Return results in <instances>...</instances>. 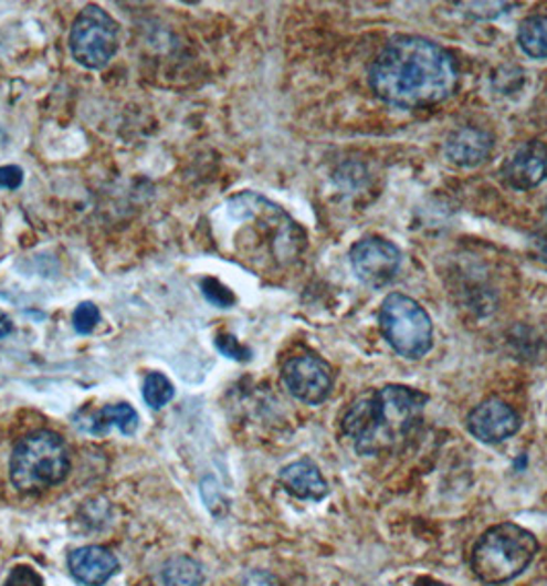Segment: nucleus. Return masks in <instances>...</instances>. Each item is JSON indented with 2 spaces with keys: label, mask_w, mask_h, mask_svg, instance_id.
<instances>
[{
  "label": "nucleus",
  "mask_w": 547,
  "mask_h": 586,
  "mask_svg": "<svg viewBox=\"0 0 547 586\" xmlns=\"http://www.w3.org/2000/svg\"><path fill=\"white\" fill-rule=\"evenodd\" d=\"M546 176L547 148L537 140L525 143L504 163V181L513 190L527 191L537 188Z\"/></svg>",
  "instance_id": "obj_11"
},
{
  "label": "nucleus",
  "mask_w": 547,
  "mask_h": 586,
  "mask_svg": "<svg viewBox=\"0 0 547 586\" xmlns=\"http://www.w3.org/2000/svg\"><path fill=\"white\" fill-rule=\"evenodd\" d=\"M535 251H537V258L547 264V234H541V237L535 241Z\"/></svg>",
  "instance_id": "obj_25"
},
{
  "label": "nucleus",
  "mask_w": 547,
  "mask_h": 586,
  "mask_svg": "<svg viewBox=\"0 0 547 586\" xmlns=\"http://www.w3.org/2000/svg\"><path fill=\"white\" fill-rule=\"evenodd\" d=\"M138 411L134 410L130 404H116V406H105L104 410L97 411L91 420V432L93 435H104L107 428L116 426L122 435L130 437L138 430Z\"/></svg>",
  "instance_id": "obj_15"
},
{
  "label": "nucleus",
  "mask_w": 547,
  "mask_h": 586,
  "mask_svg": "<svg viewBox=\"0 0 547 586\" xmlns=\"http://www.w3.org/2000/svg\"><path fill=\"white\" fill-rule=\"evenodd\" d=\"M23 184V169L17 165L0 167V188L2 190H17Z\"/></svg>",
  "instance_id": "obj_23"
},
{
  "label": "nucleus",
  "mask_w": 547,
  "mask_h": 586,
  "mask_svg": "<svg viewBox=\"0 0 547 586\" xmlns=\"http://www.w3.org/2000/svg\"><path fill=\"white\" fill-rule=\"evenodd\" d=\"M200 289H202V294L207 296L208 303L214 307L231 308L238 301L229 286H224L221 280L212 279V276L200 280Z\"/></svg>",
  "instance_id": "obj_19"
},
{
  "label": "nucleus",
  "mask_w": 547,
  "mask_h": 586,
  "mask_svg": "<svg viewBox=\"0 0 547 586\" xmlns=\"http://www.w3.org/2000/svg\"><path fill=\"white\" fill-rule=\"evenodd\" d=\"M356 279L367 286H387L400 272L401 251L383 237H365L350 250Z\"/></svg>",
  "instance_id": "obj_9"
},
{
  "label": "nucleus",
  "mask_w": 547,
  "mask_h": 586,
  "mask_svg": "<svg viewBox=\"0 0 547 586\" xmlns=\"http://www.w3.org/2000/svg\"><path fill=\"white\" fill-rule=\"evenodd\" d=\"M278 482L291 496L298 500H324L329 492L326 478L311 459H298L282 468Z\"/></svg>",
  "instance_id": "obj_14"
},
{
  "label": "nucleus",
  "mask_w": 547,
  "mask_h": 586,
  "mask_svg": "<svg viewBox=\"0 0 547 586\" xmlns=\"http://www.w3.org/2000/svg\"><path fill=\"white\" fill-rule=\"evenodd\" d=\"M227 212L233 220L248 224L272 262L288 265L295 262L307 245L305 231L291 219L281 206L270 202L255 191H243L227 202Z\"/></svg>",
  "instance_id": "obj_3"
},
{
  "label": "nucleus",
  "mask_w": 547,
  "mask_h": 586,
  "mask_svg": "<svg viewBox=\"0 0 547 586\" xmlns=\"http://www.w3.org/2000/svg\"><path fill=\"white\" fill-rule=\"evenodd\" d=\"M69 471V447L56 432L50 430H38L23 437L11 454V484L23 494L60 484Z\"/></svg>",
  "instance_id": "obj_5"
},
{
  "label": "nucleus",
  "mask_w": 547,
  "mask_h": 586,
  "mask_svg": "<svg viewBox=\"0 0 547 586\" xmlns=\"http://www.w3.org/2000/svg\"><path fill=\"white\" fill-rule=\"evenodd\" d=\"M235 586H281L278 580L267 572L252 571L243 574Z\"/></svg>",
  "instance_id": "obj_24"
},
{
  "label": "nucleus",
  "mask_w": 547,
  "mask_h": 586,
  "mask_svg": "<svg viewBox=\"0 0 547 586\" xmlns=\"http://www.w3.org/2000/svg\"><path fill=\"white\" fill-rule=\"evenodd\" d=\"M11 332H13V322L4 313H0V339L9 336Z\"/></svg>",
  "instance_id": "obj_26"
},
{
  "label": "nucleus",
  "mask_w": 547,
  "mask_h": 586,
  "mask_svg": "<svg viewBox=\"0 0 547 586\" xmlns=\"http://www.w3.org/2000/svg\"><path fill=\"white\" fill-rule=\"evenodd\" d=\"M2 586H44V578L31 566H17L7 576Z\"/></svg>",
  "instance_id": "obj_22"
},
{
  "label": "nucleus",
  "mask_w": 547,
  "mask_h": 586,
  "mask_svg": "<svg viewBox=\"0 0 547 586\" xmlns=\"http://www.w3.org/2000/svg\"><path fill=\"white\" fill-rule=\"evenodd\" d=\"M214 344H217V348H219L222 356L233 358L238 363H248L252 358V350L248 346H243L238 337L231 336V334H219L217 339H214Z\"/></svg>",
  "instance_id": "obj_21"
},
{
  "label": "nucleus",
  "mask_w": 547,
  "mask_h": 586,
  "mask_svg": "<svg viewBox=\"0 0 547 586\" xmlns=\"http://www.w3.org/2000/svg\"><path fill=\"white\" fill-rule=\"evenodd\" d=\"M517 42L529 59H547V15H532L520 21Z\"/></svg>",
  "instance_id": "obj_17"
},
{
  "label": "nucleus",
  "mask_w": 547,
  "mask_h": 586,
  "mask_svg": "<svg viewBox=\"0 0 547 586\" xmlns=\"http://www.w3.org/2000/svg\"><path fill=\"white\" fill-rule=\"evenodd\" d=\"M427 404L429 396L418 389L385 385L356 399L341 420V430L356 453H389L410 439L422 420Z\"/></svg>",
  "instance_id": "obj_2"
},
{
  "label": "nucleus",
  "mask_w": 547,
  "mask_h": 586,
  "mask_svg": "<svg viewBox=\"0 0 547 586\" xmlns=\"http://www.w3.org/2000/svg\"><path fill=\"white\" fill-rule=\"evenodd\" d=\"M381 334L403 358L418 360L429 354L434 339L432 320L420 303L406 294H389L379 311Z\"/></svg>",
  "instance_id": "obj_6"
},
{
  "label": "nucleus",
  "mask_w": 547,
  "mask_h": 586,
  "mask_svg": "<svg viewBox=\"0 0 547 586\" xmlns=\"http://www.w3.org/2000/svg\"><path fill=\"white\" fill-rule=\"evenodd\" d=\"M69 45L81 66L102 71L118 52V23L102 7L87 4L74 17Z\"/></svg>",
  "instance_id": "obj_7"
},
{
  "label": "nucleus",
  "mask_w": 547,
  "mask_h": 586,
  "mask_svg": "<svg viewBox=\"0 0 547 586\" xmlns=\"http://www.w3.org/2000/svg\"><path fill=\"white\" fill-rule=\"evenodd\" d=\"M282 381L288 394L309 406L324 404L334 389V373L324 358L303 354L284 363Z\"/></svg>",
  "instance_id": "obj_8"
},
{
  "label": "nucleus",
  "mask_w": 547,
  "mask_h": 586,
  "mask_svg": "<svg viewBox=\"0 0 547 586\" xmlns=\"http://www.w3.org/2000/svg\"><path fill=\"white\" fill-rule=\"evenodd\" d=\"M369 81L379 100L414 109L453 95L457 66L441 45L418 35H400L372 62Z\"/></svg>",
  "instance_id": "obj_1"
},
{
  "label": "nucleus",
  "mask_w": 547,
  "mask_h": 586,
  "mask_svg": "<svg viewBox=\"0 0 547 586\" xmlns=\"http://www.w3.org/2000/svg\"><path fill=\"white\" fill-rule=\"evenodd\" d=\"M204 580L202 566L188 556L171 557L157 574L159 586H200Z\"/></svg>",
  "instance_id": "obj_16"
},
{
  "label": "nucleus",
  "mask_w": 547,
  "mask_h": 586,
  "mask_svg": "<svg viewBox=\"0 0 547 586\" xmlns=\"http://www.w3.org/2000/svg\"><path fill=\"white\" fill-rule=\"evenodd\" d=\"M176 396V389L171 381L161 375V373H150L147 375V381L143 387V397L147 401L148 408L152 410H161Z\"/></svg>",
  "instance_id": "obj_18"
},
{
  "label": "nucleus",
  "mask_w": 547,
  "mask_h": 586,
  "mask_svg": "<svg viewBox=\"0 0 547 586\" xmlns=\"http://www.w3.org/2000/svg\"><path fill=\"white\" fill-rule=\"evenodd\" d=\"M492 148H494L492 134L486 133L484 128L463 126L455 133L449 134L444 143V155L453 165L472 169L488 159Z\"/></svg>",
  "instance_id": "obj_12"
},
{
  "label": "nucleus",
  "mask_w": 547,
  "mask_h": 586,
  "mask_svg": "<svg viewBox=\"0 0 547 586\" xmlns=\"http://www.w3.org/2000/svg\"><path fill=\"white\" fill-rule=\"evenodd\" d=\"M69 571L81 585L104 586L119 571V562L102 545H87L69 556Z\"/></svg>",
  "instance_id": "obj_13"
},
{
  "label": "nucleus",
  "mask_w": 547,
  "mask_h": 586,
  "mask_svg": "<svg viewBox=\"0 0 547 586\" xmlns=\"http://www.w3.org/2000/svg\"><path fill=\"white\" fill-rule=\"evenodd\" d=\"M539 550L532 531L501 523L490 527L472 552V571L486 585H504L527 571Z\"/></svg>",
  "instance_id": "obj_4"
},
{
  "label": "nucleus",
  "mask_w": 547,
  "mask_h": 586,
  "mask_svg": "<svg viewBox=\"0 0 547 586\" xmlns=\"http://www.w3.org/2000/svg\"><path fill=\"white\" fill-rule=\"evenodd\" d=\"M467 430L484 444H498L515 437L520 428V418L503 399H486L467 416Z\"/></svg>",
  "instance_id": "obj_10"
},
{
  "label": "nucleus",
  "mask_w": 547,
  "mask_h": 586,
  "mask_svg": "<svg viewBox=\"0 0 547 586\" xmlns=\"http://www.w3.org/2000/svg\"><path fill=\"white\" fill-rule=\"evenodd\" d=\"M414 586H449L443 585V583H439V580H434V578H418L415 580Z\"/></svg>",
  "instance_id": "obj_27"
},
{
  "label": "nucleus",
  "mask_w": 547,
  "mask_h": 586,
  "mask_svg": "<svg viewBox=\"0 0 547 586\" xmlns=\"http://www.w3.org/2000/svg\"><path fill=\"white\" fill-rule=\"evenodd\" d=\"M97 323H99V308L93 303H81L74 308L73 325L76 334L90 336L91 332L97 327Z\"/></svg>",
  "instance_id": "obj_20"
}]
</instances>
